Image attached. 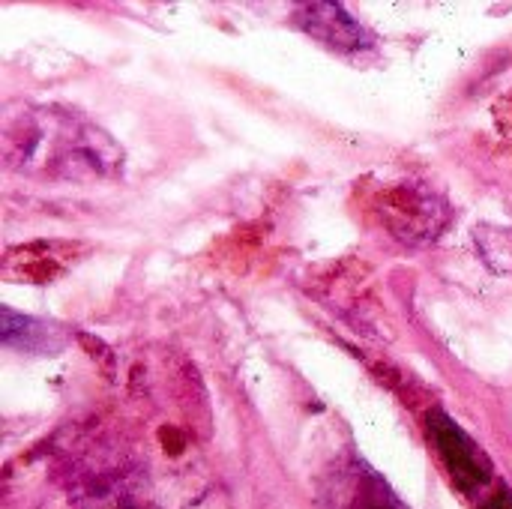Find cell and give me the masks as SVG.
Masks as SVG:
<instances>
[{
  "label": "cell",
  "instance_id": "cell-1",
  "mask_svg": "<svg viewBox=\"0 0 512 509\" xmlns=\"http://www.w3.org/2000/svg\"><path fill=\"white\" fill-rule=\"evenodd\" d=\"M6 165L27 177L48 180H102L123 165V150L75 111L24 108L3 123Z\"/></svg>",
  "mask_w": 512,
  "mask_h": 509
},
{
  "label": "cell",
  "instance_id": "cell-2",
  "mask_svg": "<svg viewBox=\"0 0 512 509\" xmlns=\"http://www.w3.org/2000/svg\"><path fill=\"white\" fill-rule=\"evenodd\" d=\"M429 438L453 480V486L477 509H512L510 489L498 480L489 453L444 411L429 414Z\"/></svg>",
  "mask_w": 512,
  "mask_h": 509
},
{
  "label": "cell",
  "instance_id": "cell-3",
  "mask_svg": "<svg viewBox=\"0 0 512 509\" xmlns=\"http://www.w3.org/2000/svg\"><path fill=\"white\" fill-rule=\"evenodd\" d=\"M321 509H408L390 483L363 459L345 456L321 483Z\"/></svg>",
  "mask_w": 512,
  "mask_h": 509
},
{
  "label": "cell",
  "instance_id": "cell-4",
  "mask_svg": "<svg viewBox=\"0 0 512 509\" xmlns=\"http://www.w3.org/2000/svg\"><path fill=\"white\" fill-rule=\"evenodd\" d=\"M291 21L306 36H312L315 42H321L339 54H357V51H366L375 45L372 33L354 15H348V9L342 3H330V0L297 3Z\"/></svg>",
  "mask_w": 512,
  "mask_h": 509
},
{
  "label": "cell",
  "instance_id": "cell-5",
  "mask_svg": "<svg viewBox=\"0 0 512 509\" xmlns=\"http://www.w3.org/2000/svg\"><path fill=\"white\" fill-rule=\"evenodd\" d=\"M0 342L3 348H18L27 354H57L66 336L54 324L36 321L30 315H18L9 306H0Z\"/></svg>",
  "mask_w": 512,
  "mask_h": 509
},
{
  "label": "cell",
  "instance_id": "cell-6",
  "mask_svg": "<svg viewBox=\"0 0 512 509\" xmlns=\"http://www.w3.org/2000/svg\"><path fill=\"white\" fill-rule=\"evenodd\" d=\"M486 264L495 270V273H512V228H492V225H483L477 228L474 234Z\"/></svg>",
  "mask_w": 512,
  "mask_h": 509
}]
</instances>
